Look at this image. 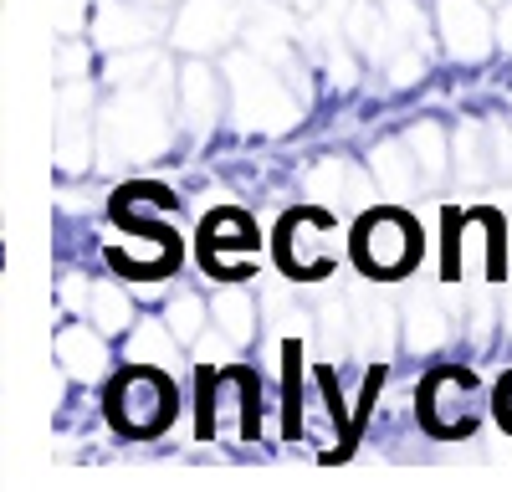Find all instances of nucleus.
Returning <instances> with one entry per match:
<instances>
[{
    "instance_id": "1",
    "label": "nucleus",
    "mask_w": 512,
    "mask_h": 492,
    "mask_svg": "<svg viewBox=\"0 0 512 492\" xmlns=\"http://www.w3.org/2000/svg\"><path fill=\"white\" fill-rule=\"evenodd\" d=\"M175 144V123H169V93L164 77L139 82V88H118L98 113V159H159Z\"/></svg>"
},
{
    "instance_id": "2",
    "label": "nucleus",
    "mask_w": 512,
    "mask_h": 492,
    "mask_svg": "<svg viewBox=\"0 0 512 492\" xmlns=\"http://www.w3.org/2000/svg\"><path fill=\"white\" fill-rule=\"evenodd\" d=\"M226 88H231V118L246 134H282L303 113V93H292L282 67H272L256 52H231L226 57Z\"/></svg>"
},
{
    "instance_id": "3",
    "label": "nucleus",
    "mask_w": 512,
    "mask_h": 492,
    "mask_svg": "<svg viewBox=\"0 0 512 492\" xmlns=\"http://www.w3.org/2000/svg\"><path fill=\"white\" fill-rule=\"evenodd\" d=\"M108 410L118 431L128 436H154L175 421L180 410V395H175V380H169V369H154V364H134L128 375L113 385L108 395Z\"/></svg>"
},
{
    "instance_id": "4",
    "label": "nucleus",
    "mask_w": 512,
    "mask_h": 492,
    "mask_svg": "<svg viewBox=\"0 0 512 492\" xmlns=\"http://www.w3.org/2000/svg\"><path fill=\"white\" fill-rule=\"evenodd\" d=\"M354 252L369 277H405L425 252V236L405 211H369L354 231Z\"/></svg>"
},
{
    "instance_id": "5",
    "label": "nucleus",
    "mask_w": 512,
    "mask_h": 492,
    "mask_svg": "<svg viewBox=\"0 0 512 492\" xmlns=\"http://www.w3.org/2000/svg\"><path fill=\"white\" fill-rule=\"evenodd\" d=\"M277 252H282V267L292 277H328L338 267V252H344V241H338V221L323 211V205H303V211H292L282 221Z\"/></svg>"
},
{
    "instance_id": "6",
    "label": "nucleus",
    "mask_w": 512,
    "mask_h": 492,
    "mask_svg": "<svg viewBox=\"0 0 512 492\" xmlns=\"http://www.w3.org/2000/svg\"><path fill=\"white\" fill-rule=\"evenodd\" d=\"M507 257H502V221L492 211H472V216H451L446 231V277H482V282H502Z\"/></svg>"
},
{
    "instance_id": "7",
    "label": "nucleus",
    "mask_w": 512,
    "mask_h": 492,
    "mask_svg": "<svg viewBox=\"0 0 512 492\" xmlns=\"http://www.w3.org/2000/svg\"><path fill=\"white\" fill-rule=\"evenodd\" d=\"M256 257H262V236H256L251 216H241V211L205 216V226H200V262H205V272L241 277V272L256 267Z\"/></svg>"
},
{
    "instance_id": "8",
    "label": "nucleus",
    "mask_w": 512,
    "mask_h": 492,
    "mask_svg": "<svg viewBox=\"0 0 512 492\" xmlns=\"http://www.w3.org/2000/svg\"><path fill=\"white\" fill-rule=\"evenodd\" d=\"M436 36L451 62H482L497 52V16L487 0H436Z\"/></svg>"
},
{
    "instance_id": "9",
    "label": "nucleus",
    "mask_w": 512,
    "mask_h": 492,
    "mask_svg": "<svg viewBox=\"0 0 512 492\" xmlns=\"http://www.w3.org/2000/svg\"><path fill=\"white\" fill-rule=\"evenodd\" d=\"M241 36V0H185L175 16V47L190 57L221 52Z\"/></svg>"
},
{
    "instance_id": "10",
    "label": "nucleus",
    "mask_w": 512,
    "mask_h": 492,
    "mask_svg": "<svg viewBox=\"0 0 512 492\" xmlns=\"http://www.w3.org/2000/svg\"><path fill=\"white\" fill-rule=\"evenodd\" d=\"M231 410H241L246 436H256V426H262V410H256V385H251V375H241V369H231V364H226V369H205V390H200V436H216Z\"/></svg>"
},
{
    "instance_id": "11",
    "label": "nucleus",
    "mask_w": 512,
    "mask_h": 492,
    "mask_svg": "<svg viewBox=\"0 0 512 492\" xmlns=\"http://www.w3.org/2000/svg\"><path fill=\"white\" fill-rule=\"evenodd\" d=\"M420 416L441 436L466 431L477 421V385H472V375H461V369H441V375H431L425 380V395H420Z\"/></svg>"
},
{
    "instance_id": "12",
    "label": "nucleus",
    "mask_w": 512,
    "mask_h": 492,
    "mask_svg": "<svg viewBox=\"0 0 512 492\" xmlns=\"http://www.w3.org/2000/svg\"><path fill=\"white\" fill-rule=\"evenodd\" d=\"M52 354H57V364L67 369V380H77V385L108 380V364H113L108 334H103L98 323H67V328H57Z\"/></svg>"
},
{
    "instance_id": "13",
    "label": "nucleus",
    "mask_w": 512,
    "mask_h": 492,
    "mask_svg": "<svg viewBox=\"0 0 512 492\" xmlns=\"http://www.w3.org/2000/svg\"><path fill=\"white\" fill-rule=\"evenodd\" d=\"M175 108H180L190 134H205L210 123L221 118V77H216V67H210L205 57L185 62V72L175 82Z\"/></svg>"
},
{
    "instance_id": "14",
    "label": "nucleus",
    "mask_w": 512,
    "mask_h": 492,
    "mask_svg": "<svg viewBox=\"0 0 512 492\" xmlns=\"http://www.w3.org/2000/svg\"><path fill=\"white\" fill-rule=\"evenodd\" d=\"M154 36V16L139 11V0H98L93 11V41L108 52H128V47H149Z\"/></svg>"
},
{
    "instance_id": "15",
    "label": "nucleus",
    "mask_w": 512,
    "mask_h": 492,
    "mask_svg": "<svg viewBox=\"0 0 512 492\" xmlns=\"http://www.w3.org/2000/svg\"><path fill=\"white\" fill-rule=\"evenodd\" d=\"M451 308L436 303L431 293H410V303L400 308V328H405V349L410 354H436L451 339Z\"/></svg>"
},
{
    "instance_id": "16",
    "label": "nucleus",
    "mask_w": 512,
    "mask_h": 492,
    "mask_svg": "<svg viewBox=\"0 0 512 492\" xmlns=\"http://www.w3.org/2000/svg\"><path fill=\"white\" fill-rule=\"evenodd\" d=\"M369 170H374L379 190L390 195V200H410L415 185H425L410 144H374V149H369Z\"/></svg>"
},
{
    "instance_id": "17",
    "label": "nucleus",
    "mask_w": 512,
    "mask_h": 492,
    "mask_svg": "<svg viewBox=\"0 0 512 492\" xmlns=\"http://www.w3.org/2000/svg\"><path fill=\"white\" fill-rule=\"evenodd\" d=\"M451 170L461 185H482L487 175H497L492 164V134L482 129V123H461V129L451 134Z\"/></svg>"
},
{
    "instance_id": "18",
    "label": "nucleus",
    "mask_w": 512,
    "mask_h": 492,
    "mask_svg": "<svg viewBox=\"0 0 512 492\" xmlns=\"http://www.w3.org/2000/svg\"><path fill=\"white\" fill-rule=\"evenodd\" d=\"M354 323H359V344L369 349V354H390L395 349V328H400V313L384 303V298H374L369 287H354Z\"/></svg>"
},
{
    "instance_id": "19",
    "label": "nucleus",
    "mask_w": 512,
    "mask_h": 492,
    "mask_svg": "<svg viewBox=\"0 0 512 492\" xmlns=\"http://www.w3.org/2000/svg\"><path fill=\"white\" fill-rule=\"evenodd\" d=\"M128 364H154V369H180V339L169 334V323H134L128 328Z\"/></svg>"
},
{
    "instance_id": "20",
    "label": "nucleus",
    "mask_w": 512,
    "mask_h": 492,
    "mask_svg": "<svg viewBox=\"0 0 512 492\" xmlns=\"http://www.w3.org/2000/svg\"><path fill=\"white\" fill-rule=\"evenodd\" d=\"M405 144H410V154L420 164V180L425 185H441L451 175V139H446L441 123H415Z\"/></svg>"
},
{
    "instance_id": "21",
    "label": "nucleus",
    "mask_w": 512,
    "mask_h": 492,
    "mask_svg": "<svg viewBox=\"0 0 512 492\" xmlns=\"http://www.w3.org/2000/svg\"><path fill=\"white\" fill-rule=\"evenodd\" d=\"M210 318H216V328H226L241 349L256 339V298L246 287H221V293L210 298Z\"/></svg>"
},
{
    "instance_id": "22",
    "label": "nucleus",
    "mask_w": 512,
    "mask_h": 492,
    "mask_svg": "<svg viewBox=\"0 0 512 492\" xmlns=\"http://www.w3.org/2000/svg\"><path fill=\"white\" fill-rule=\"evenodd\" d=\"M88 318L113 339V334H128V328H134V303H128V293H123L118 282H93V308H88Z\"/></svg>"
},
{
    "instance_id": "23",
    "label": "nucleus",
    "mask_w": 512,
    "mask_h": 492,
    "mask_svg": "<svg viewBox=\"0 0 512 492\" xmlns=\"http://www.w3.org/2000/svg\"><path fill=\"white\" fill-rule=\"evenodd\" d=\"M318 334H323V354L328 359H338L354 339H359V323H354V303H344V298H328L323 308H318Z\"/></svg>"
},
{
    "instance_id": "24",
    "label": "nucleus",
    "mask_w": 512,
    "mask_h": 492,
    "mask_svg": "<svg viewBox=\"0 0 512 492\" xmlns=\"http://www.w3.org/2000/svg\"><path fill=\"white\" fill-rule=\"evenodd\" d=\"M164 323H169V334H175L180 344H195L205 334V323H210V303L195 298V293H175L164 303Z\"/></svg>"
},
{
    "instance_id": "25",
    "label": "nucleus",
    "mask_w": 512,
    "mask_h": 492,
    "mask_svg": "<svg viewBox=\"0 0 512 492\" xmlns=\"http://www.w3.org/2000/svg\"><path fill=\"white\" fill-rule=\"evenodd\" d=\"M349 185H354V170L344 159H318L313 164V175H308V195L318 205H338V200H349Z\"/></svg>"
},
{
    "instance_id": "26",
    "label": "nucleus",
    "mask_w": 512,
    "mask_h": 492,
    "mask_svg": "<svg viewBox=\"0 0 512 492\" xmlns=\"http://www.w3.org/2000/svg\"><path fill=\"white\" fill-rule=\"evenodd\" d=\"M149 72H159V52H149V47H128V52L108 57V82H113V88H139V82H154Z\"/></svg>"
},
{
    "instance_id": "27",
    "label": "nucleus",
    "mask_w": 512,
    "mask_h": 492,
    "mask_svg": "<svg viewBox=\"0 0 512 492\" xmlns=\"http://www.w3.org/2000/svg\"><path fill=\"white\" fill-rule=\"evenodd\" d=\"M190 349H195V364L200 369H226V364H236V349L241 344L226 334V328H216V334H200Z\"/></svg>"
},
{
    "instance_id": "28",
    "label": "nucleus",
    "mask_w": 512,
    "mask_h": 492,
    "mask_svg": "<svg viewBox=\"0 0 512 492\" xmlns=\"http://www.w3.org/2000/svg\"><path fill=\"white\" fill-rule=\"evenodd\" d=\"M93 16V0H52V31L57 36H77Z\"/></svg>"
},
{
    "instance_id": "29",
    "label": "nucleus",
    "mask_w": 512,
    "mask_h": 492,
    "mask_svg": "<svg viewBox=\"0 0 512 492\" xmlns=\"http://www.w3.org/2000/svg\"><path fill=\"white\" fill-rule=\"evenodd\" d=\"M62 303H67L72 313L88 318V308H93V282H88V277H67V282H62Z\"/></svg>"
},
{
    "instance_id": "30",
    "label": "nucleus",
    "mask_w": 512,
    "mask_h": 492,
    "mask_svg": "<svg viewBox=\"0 0 512 492\" xmlns=\"http://www.w3.org/2000/svg\"><path fill=\"white\" fill-rule=\"evenodd\" d=\"M497 52L512 57V0H502V6H497Z\"/></svg>"
},
{
    "instance_id": "31",
    "label": "nucleus",
    "mask_w": 512,
    "mask_h": 492,
    "mask_svg": "<svg viewBox=\"0 0 512 492\" xmlns=\"http://www.w3.org/2000/svg\"><path fill=\"white\" fill-rule=\"evenodd\" d=\"M77 72H82V52H77V47H62V52H57V77L72 82Z\"/></svg>"
},
{
    "instance_id": "32",
    "label": "nucleus",
    "mask_w": 512,
    "mask_h": 492,
    "mask_svg": "<svg viewBox=\"0 0 512 492\" xmlns=\"http://www.w3.org/2000/svg\"><path fill=\"white\" fill-rule=\"evenodd\" d=\"M497 416H502V426L512 431V380H507V385L497 390Z\"/></svg>"
},
{
    "instance_id": "33",
    "label": "nucleus",
    "mask_w": 512,
    "mask_h": 492,
    "mask_svg": "<svg viewBox=\"0 0 512 492\" xmlns=\"http://www.w3.org/2000/svg\"><path fill=\"white\" fill-rule=\"evenodd\" d=\"M507 328H512V287H507Z\"/></svg>"
},
{
    "instance_id": "34",
    "label": "nucleus",
    "mask_w": 512,
    "mask_h": 492,
    "mask_svg": "<svg viewBox=\"0 0 512 492\" xmlns=\"http://www.w3.org/2000/svg\"><path fill=\"white\" fill-rule=\"evenodd\" d=\"M139 6H169V0H139Z\"/></svg>"
},
{
    "instance_id": "35",
    "label": "nucleus",
    "mask_w": 512,
    "mask_h": 492,
    "mask_svg": "<svg viewBox=\"0 0 512 492\" xmlns=\"http://www.w3.org/2000/svg\"><path fill=\"white\" fill-rule=\"evenodd\" d=\"M487 6H502V0H487Z\"/></svg>"
}]
</instances>
